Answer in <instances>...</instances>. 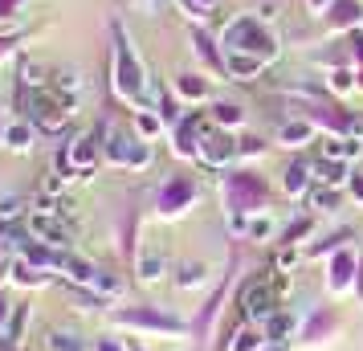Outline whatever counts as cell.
I'll return each instance as SVG.
<instances>
[{
	"instance_id": "obj_9",
	"label": "cell",
	"mask_w": 363,
	"mask_h": 351,
	"mask_svg": "<svg viewBox=\"0 0 363 351\" xmlns=\"http://www.w3.org/2000/svg\"><path fill=\"white\" fill-rule=\"evenodd\" d=\"M115 323L123 327H139V331H164V335H184L188 323L176 315H167L160 306H127V311H115Z\"/></svg>"
},
{
	"instance_id": "obj_25",
	"label": "cell",
	"mask_w": 363,
	"mask_h": 351,
	"mask_svg": "<svg viewBox=\"0 0 363 351\" xmlns=\"http://www.w3.org/2000/svg\"><path fill=\"white\" fill-rule=\"evenodd\" d=\"M311 176H314V184H323V188H347V180H351L343 160H327V155L311 164Z\"/></svg>"
},
{
	"instance_id": "obj_47",
	"label": "cell",
	"mask_w": 363,
	"mask_h": 351,
	"mask_svg": "<svg viewBox=\"0 0 363 351\" xmlns=\"http://www.w3.org/2000/svg\"><path fill=\"white\" fill-rule=\"evenodd\" d=\"M94 351H131V343L118 339V335H99L94 339Z\"/></svg>"
},
{
	"instance_id": "obj_28",
	"label": "cell",
	"mask_w": 363,
	"mask_h": 351,
	"mask_svg": "<svg viewBox=\"0 0 363 351\" xmlns=\"http://www.w3.org/2000/svg\"><path fill=\"white\" fill-rule=\"evenodd\" d=\"M323 155L327 160H359L363 155V139H351V135H327L323 139Z\"/></svg>"
},
{
	"instance_id": "obj_14",
	"label": "cell",
	"mask_w": 363,
	"mask_h": 351,
	"mask_svg": "<svg viewBox=\"0 0 363 351\" xmlns=\"http://www.w3.org/2000/svg\"><path fill=\"white\" fill-rule=\"evenodd\" d=\"M50 90L57 99L66 102L69 111L78 115V106H82V94H86V78L78 66H53L50 69Z\"/></svg>"
},
{
	"instance_id": "obj_32",
	"label": "cell",
	"mask_w": 363,
	"mask_h": 351,
	"mask_svg": "<svg viewBox=\"0 0 363 351\" xmlns=\"http://www.w3.org/2000/svg\"><path fill=\"white\" fill-rule=\"evenodd\" d=\"M45 347L50 351H94V343L82 339L78 331H62V327H53V331L45 335Z\"/></svg>"
},
{
	"instance_id": "obj_7",
	"label": "cell",
	"mask_w": 363,
	"mask_h": 351,
	"mask_svg": "<svg viewBox=\"0 0 363 351\" xmlns=\"http://www.w3.org/2000/svg\"><path fill=\"white\" fill-rule=\"evenodd\" d=\"M278 302H281V294L274 290V278H269V274H257V278H249V282L241 286V315H245L249 323H269V318L281 311Z\"/></svg>"
},
{
	"instance_id": "obj_22",
	"label": "cell",
	"mask_w": 363,
	"mask_h": 351,
	"mask_svg": "<svg viewBox=\"0 0 363 351\" xmlns=\"http://www.w3.org/2000/svg\"><path fill=\"white\" fill-rule=\"evenodd\" d=\"M0 143L9 151H17V155H25V151L37 147V127L29 118H13V123H4V139Z\"/></svg>"
},
{
	"instance_id": "obj_48",
	"label": "cell",
	"mask_w": 363,
	"mask_h": 351,
	"mask_svg": "<svg viewBox=\"0 0 363 351\" xmlns=\"http://www.w3.org/2000/svg\"><path fill=\"white\" fill-rule=\"evenodd\" d=\"M13 311H17V302H9V294H0V335H9V323H13Z\"/></svg>"
},
{
	"instance_id": "obj_36",
	"label": "cell",
	"mask_w": 363,
	"mask_h": 351,
	"mask_svg": "<svg viewBox=\"0 0 363 351\" xmlns=\"http://www.w3.org/2000/svg\"><path fill=\"white\" fill-rule=\"evenodd\" d=\"M225 286H229V282H225ZM225 286H216L213 299L204 302V311H200V318H196V331H200V335H213V318L220 315V302H225Z\"/></svg>"
},
{
	"instance_id": "obj_16",
	"label": "cell",
	"mask_w": 363,
	"mask_h": 351,
	"mask_svg": "<svg viewBox=\"0 0 363 351\" xmlns=\"http://www.w3.org/2000/svg\"><path fill=\"white\" fill-rule=\"evenodd\" d=\"M57 274L66 278L74 290H94V278H99V266L94 262H86V257H78V253H62V262H57Z\"/></svg>"
},
{
	"instance_id": "obj_3",
	"label": "cell",
	"mask_w": 363,
	"mask_h": 351,
	"mask_svg": "<svg viewBox=\"0 0 363 351\" xmlns=\"http://www.w3.org/2000/svg\"><path fill=\"white\" fill-rule=\"evenodd\" d=\"M220 201L229 208V217H253V213H269V184L257 172L237 167L220 176Z\"/></svg>"
},
{
	"instance_id": "obj_1",
	"label": "cell",
	"mask_w": 363,
	"mask_h": 351,
	"mask_svg": "<svg viewBox=\"0 0 363 351\" xmlns=\"http://www.w3.org/2000/svg\"><path fill=\"white\" fill-rule=\"evenodd\" d=\"M220 50H225V69L237 82H249L257 78L265 66H274L281 53V41L274 33V25H262L253 13H241L233 17L225 29H220Z\"/></svg>"
},
{
	"instance_id": "obj_56",
	"label": "cell",
	"mask_w": 363,
	"mask_h": 351,
	"mask_svg": "<svg viewBox=\"0 0 363 351\" xmlns=\"http://www.w3.org/2000/svg\"><path fill=\"white\" fill-rule=\"evenodd\" d=\"M131 351H143V347H139V343H131Z\"/></svg>"
},
{
	"instance_id": "obj_11",
	"label": "cell",
	"mask_w": 363,
	"mask_h": 351,
	"mask_svg": "<svg viewBox=\"0 0 363 351\" xmlns=\"http://www.w3.org/2000/svg\"><path fill=\"white\" fill-rule=\"evenodd\" d=\"M25 229L37 237V241H45L50 250H69L74 245V233H69V225L57 213H45V208H29V217H25Z\"/></svg>"
},
{
	"instance_id": "obj_33",
	"label": "cell",
	"mask_w": 363,
	"mask_h": 351,
	"mask_svg": "<svg viewBox=\"0 0 363 351\" xmlns=\"http://www.w3.org/2000/svg\"><path fill=\"white\" fill-rule=\"evenodd\" d=\"M21 13H25V0H0V37L21 33Z\"/></svg>"
},
{
	"instance_id": "obj_45",
	"label": "cell",
	"mask_w": 363,
	"mask_h": 351,
	"mask_svg": "<svg viewBox=\"0 0 363 351\" xmlns=\"http://www.w3.org/2000/svg\"><path fill=\"white\" fill-rule=\"evenodd\" d=\"M253 17L262 25H274V21H281V4L278 0H262V4H253Z\"/></svg>"
},
{
	"instance_id": "obj_51",
	"label": "cell",
	"mask_w": 363,
	"mask_h": 351,
	"mask_svg": "<svg viewBox=\"0 0 363 351\" xmlns=\"http://www.w3.org/2000/svg\"><path fill=\"white\" fill-rule=\"evenodd\" d=\"M330 4H335V0H306V9H311V13H318V17H323V13H327Z\"/></svg>"
},
{
	"instance_id": "obj_34",
	"label": "cell",
	"mask_w": 363,
	"mask_h": 351,
	"mask_svg": "<svg viewBox=\"0 0 363 351\" xmlns=\"http://www.w3.org/2000/svg\"><path fill=\"white\" fill-rule=\"evenodd\" d=\"M131 131L143 135V139H155L160 131H167V123H164L160 111H135V127H131Z\"/></svg>"
},
{
	"instance_id": "obj_21",
	"label": "cell",
	"mask_w": 363,
	"mask_h": 351,
	"mask_svg": "<svg viewBox=\"0 0 363 351\" xmlns=\"http://www.w3.org/2000/svg\"><path fill=\"white\" fill-rule=\"evenodd\" d=\"M229 229L245 241H269L274 237V217L269 213H253V217H229Z\"/></svg>"
},
{
	"instance_id": "obj_52",
	"label": "cell",
	"mask_w": 363,
	"mask_h": 351,
	"mask_svg": "<svg viewBox=\"0 0 363 351\" xmlns=\"http://www.w3.org/2000/svg\"><path fill=\"white\" fill-rule=\"evenodd\" d=\"M355 302L363 306V253H359V274H355Z\"/></svg>"
},
{
	"instance_id": "obj_2",
	"label": "cell",
	"mask_w": 363,
	"mask_h": 351,
	"mask_svg": "<svg viewBox=\"0 0 363 351\" xmlns=\"http://www.w3.org/2000/svg\"><path fill=\"white\" fill-rule=\"evenodd\" d=\"M111 37H115V53H111V82H115V94L123 102H131L135 111H160L164 86L147 74L143 57L135 50V37L127 33L123 25H111Z\"/></svg>"
},
{
	"instance_id": "obj_5",
	"label": "cell",
	"mask_w": 363,
	"mask_h": 351,
	"mask_svg": "<svg viewBox=\"0 0 363 351\" xmlns=\"http://www.w3.org/2000/svg\"><path fill=\"white\" fill-rule=\"evenodd\" d=\"M21 111H25V118L33 123L37 131H50V135L62 131L69 118H74V111L53 94L50 86H41V90H21Z\"/></svg>"
},
{
	"instance_id": "obj_54",
	"label": "cell",
	"mask_w": 363,
	"mask_h": 351,
	"mask_svg": "<svg viewBox=\"0 0 363 351\" xmlns=\"http://www.w3.org/2000/svg\"><path fill=\"white\" fill-rule=\"evenodd\" d=\"M4 253H9V233L0 229V262H4Z\"/></svg>"
},
{
	"instance_id": "obj_46",
	"label": "cell",
	"mask_w": 363,
	"mask_h": 351,
	"mask_svg": "<svg viewBox=\"0 0 363 351\" xmlns=\"http://www.w3.org/2000/svg\"><path fill=\"white\" fill-rule=\"evenodd\" d=\"M298 257H302V253H298L294 245H286V250H281L278 257H274V269H281V274H290V269L298 266Z\"/></svg>"
},
{
	"instance_id": "obj_6",
	"label": "cell",
	"mask_w": 363,
	"mask_h": 351,
	"mask_svg": "<svg viewBox=\"0 0 363 351\" xmlns=\"http://www.w3.org/2000/svg\"><path fill=\"white\" fill-rule=\"evenodd\" d=\"M106 135L99 131H78L74 135V143L66 147V155H57V167L66 172V176H90L94 167H99V160H106Z\"/></svg>"
},
{
	"instance_id": "obj_17",
	"label": "cell",
	"mask_w": 363,
	"mask_h": 351,
	"mask_svg": "<svg viewBox=\"0 0 363 351\" xmlns=\"http://www.w3.org/2000/svg\"><path fill=\"white\" fill-rule=\"evenodd\" d=\"M188 41H192L196 57L213 69V74H225V78H229V69H225V50H216V45H220V37H208V29H200V25H196V29L188 33Z\"/></svg>"
},
{
	"instance_id": "obj_20",
	"label": "cell",
	"mask_w": 363,
	"mask_h": 351,
	"mask_svg": "<svg viewBox=\"0 0 363 351\" xmlns=\"http://www.w3.org/2000/svg\"><path fill=\"white\" fill-rule=\"evenodd\" d=\"M9 278H13V286H21V290H41V286L53 282L50 269L33 266V262H25V257H13V262H9Z\"/></svg>"
},
{
	"instance_id": "obj_41",
	"label": "cell",
	"mask_w": 363,
	"mask_h": 351,
	"mask_svg": "<svg viewBox=\"0 0 363 351\" xmlns=\"http://www.w3.org/2000/svg\"><path fill=\"white\" fill-rule=\"evenodd\" d=\"M237 151H241V160H253V155H257V160H262L265 155V139L262 135H237Z\"/></svg>"
},
{
	"instance_id": "obj_43",
	"label": "cell",
	"mask_w": 363,
	"mask_h": 351,
	"mask_svg": "<svg viewBox=\"0 0 363 351\" xmlns=\"http://www.w3.org/2000/svg\"><path fill=\"white\" fill-rule=\"evenodd\" d=\"M347 50H351L355 78H359V90H363V29H359V33H347Z\"/></svg>"
},
{
	"instance_id": "obj_13",
	"label": "cell",
	"mask_w": 363,
	"mask_h": 351,
	"mask_svg": "<svg viewBox=\"0 0 363 351\" xmlns=\"http://www.w3.org/2000/svg\"><path fill=\"white\" fill-rule=\"evenodd\" d=\"M355 274H359V257L351 245H343L339 253H330L327 262V290L330 294H351L355 290Z\"/></svg>"
},
{
	"instance_id": "obj_10",
	"label": "cell",
	"mask_w": 363,
	"mask_h": 351,
	"mask_svg": "<svg viewBox=\"0 0 363 351\" xmlns=\"http://www.w3.org/2000/svg\"><path fill=\"white\" fill-rule=\"evenodd\" d=\"M233 160H241V151H237V135L213 123V127L204 131V139H200V160L196 164L213 167V172H225Z\"/></svg>"
},
{
	"instance_id": "obj_35",
	"label": "cell",
	"mask_w": 363,
	"mask_h": 351,
	"mask_svg": "<svg viewBox=\"0 0 363 351\" xmlns=\"http://www.w3.org/2000/svg\"><path fill=\"white\" fill-rule=\"evenodd\" d=\"M327 86L330 94H351V90H359V78H355V66H339L327 74Z\"/></svg>"
},
{
	"instance_id": "obj_53",
	"label": "cell",
	"mask_w": 363,
	"mask_h": 351,
	"mask_svg": "<svg viewBox=\"0 0 363 351\" xmlns=\"http://www.w3.org/2000/svg\"><path fill=\"white\" fill-rule=\"evenodd\" d=\"M131 4H143L147 13H160V9H164V0H131Z\"/></svg>"
},
{
	"instance_id": "obj_19",
	"label": "cell",
	"mask_w": 363,
	"mask_h": 351,
	"mask_svg": "<svg viewBox=\"0 0 363 351\" xmlns=\"http://www.w3.org/2000/svg\"><path fill=\"white\" fill-rule=\"evenodd\" d=\"M339 331V311L335 306H323V311H311L306 315V323H302V339L306 343H323V339H330V335Z\"/></svg>"
},
{
	"instance_id": "obj_12",
	"label": "cell",
	"mask_w": 363,
	"mask_h": 351,
	"mask_svg": "<svg viewBox=\"0 0 363 351\" xmlns=\"http://www.w3.org/2000/svg\"><path fill=\"white\" fill-rule=\"evenodd\" d=\"M213 127V118H200V115H184L176 127H172V151L180 160H200V139L204 131Z\"/></svg>"
},
{
	"instance_id": "obj_50",
	"label": "cell",
	"mask_w": 363,
	"mask_h": 351,
	"mask_svg": "<svg viewBox=\"0 0 363 351\" xmlns=\"http://www.w3.org/2000/svg\"><path fill=\"white\" fill-rule=\"evenodd\" d=\"M13 50H17V37H0V62H4Z\"/></svg>"
},
{
	"instance_id": "obj_49",
	"label": "cell",
	"mask_w": 363,
	"mask_h": 351,
	"mask_svg": "<svg viewBox=\"0 0 363 351\" xmlns=\"http://www.w3.org/2000/svg\"><path fill=\"white\" fill-rule=\"evenodd\" d=\"M347 192H351L355 201H363V176H359V172H351V180H347Z\"/></svg>"
},
{
	"instance_id": "obj_29",
	"label": "cell",
	"mask_w": 363,
	"mask_h": 351,
	"mask_svg": "<svg viewBox=\"0 0 363 351\" xmlns=\"http://www.w3.org/2000/svg\"><path fill=\"white\" fill-rule=\"evenodd\" d=\"M50 69H53V66H41V62L21 57V62H17V82H21V90H41V86H50Z\"/></svg>"
},
{
	"instance_id": "obj_27",
	"label": "cell",
	"mask_w": 363,
	"mask_h": 351,
	"mask_svg": "<svg viewBox=\"0 0 363 351\" xmlns=\"http://www.w3.org/2000/svg\"><path fill=\"white\" fill-rule=\"evenodd\" d=\"M314 188V176H311V164L306 160H294V164L281 172V192L286 196H306Z\"/></svg>"
},
{
	"instance_id": "obj_44",
	"label": "cell",
	"mask_w": 363,
	"mask_h": 351,
	"mask_svg": "<svg viewBox=\"0 0 363 351\" xmlns=\"http://www.w3.org/2000/svg\"><path fill=\"white\" fill-rule=\"evenodd\" d=\"M311 233H314V217L294 221V225H286V245H298L302 237H311Z\"/></svg>"
},
{
	"instance_id": "obj_15",
	"label": "cell",
	"mask_w": 363,
	"mask_h": 351,
	"mask_svg": "<svg viewBox=\"0 0 363 351\" xmlns=\"http://www.w3.org/2000/svg\"><path fill=\"white\" fill-rule=\"evenodd\" d=\"M172 90H176V99L180 102H213V78H204L200 69H180L176 78H172Z\"/></svg>"
},
{
	"instance_id": "obj_42",
	"label": "cell",
	"mask_w": 363,
	"mask_h": 351,
	"mask_svg": "<svg viewBox=\"0 0 363 351\" xmlns=\"http://www.w3.org/2000/svg\"><path fill=\"white\" fill-rule=\"evenodd\" d=\"M176 4H180V9L188 13V17L204 21V17H213V9L220 4V0H176Z\"/></svg>"
},
{
	"instance_id": "obj_18",
	"label": "cell",
	"mask_w": 363,
	"mask_h": 351,
	"mask_svg": "<svg viewBox=\"0 0 363 351\" xmlns=\"http://www.w3.org/2000/svg\"><path fill=\"white\" fill-rule=\"evenodd\" d=\"M323 21H327L330 33H355V25L363 21L359 0H335L327 13H323Z\"/></svg>"
},
{
	"instance_id": "obj_30",
	"label": "cell",
	"mask_w": 363,
	"mask_h": 351,
	"mask_svg": "<svg viewBox=\"0 0 363 351\" xmlns=\"http://www.w3.org/2000/svg\"><path fill=\"white\" fill-rule=\"evenodd\" d=\"M208 282V262H180L176 266V290H200V286Z\"/></svg>"
},
{
	"instance_id": "obj_55",
	"label": "cell",
	"mask_w": 363,
	"mask_h": 351,
	"mask_svg": "<svg viewBox=\"0 0 363 351\" xmlns=\"http://www.w3.org/2000/svg\"><path fill=\"white\" fill-rule=\"evenodd\" d=\"M0 139H4V118H0Z\"/></svg>"
},
{
	"instance_id": "obj_4",
	"label": "cell",
	"mask_w": 363,
	"mask_h": 351,
	"mask_svg": "<svg viewBox=\"0 0 363 351\" xmlns=\"http://www.w3.org/2000/svg\"><path fill=\"white\" fill-rule=\"evenodd\" d=\"M106 160L115 167H127V172H147L151 164H155V151H151V143L143 139V135L135 131H123V127H106Z\"/></svg>"
},
{
	"instance_id": "obj_39",
	"label": "cell",
	"mask_w": 363,
	"mask_h": 351,
	"mask_svg": "<svg viewBox=\"0 0 363 351\" xmlns=\"http://www.w3.org/2000/svg\"><path fill=\"white\" fill-rule=\"evenodd\" d=\"M25 217H29V204L21 196H0V225H17Z\"/></svg>"
},
{
	"instance_id": "obj_40",
	"label": "cell",
	"mask_w": 363,
	"mask_h": 351,
	"mask_svg": "<svg viewBox=\"0 0 363 351\" xmlns=\"http://www.w3.org/2000/svg\"><path fill=\"white\" fill-rule=\"evenodd\" d=\"M94 294H99V299H118V294H123V282H118L115 274H106V269H99V278H94Z\"/></svg>"
},
{
	"instance_id": "obj_26",
	"label": "cell",
	"mask_w": 363,
	"mask_h": 351,
	"mask_svg": "<svg viewBox=\"0 0 363 351\" xmlns=\"http://www.w3.org/2000/svg\"><path fill=\"white\" fill-rule=\"evenodd\" d=\"M269 347V335H265V323H245V327H237L229 339V347L225 351H265Z\"/></svg>"
},
{
	"instance_id": "obj_31",
	"label": "cell",
	"mask_w": 363,
	"mask_h": 351,
	"mask_svg": "<svg viewBox=\"0 0 363 351\" xmlns=\"http://www.w3.org/2000/svg\"><path fill=\"white\" fill-rule=\"evenodd\" d=\"M213 123L225 127V131H237V127H245V106H241V102L213 99Z\"/></svg>"
},
{
	"instance_id": "obj_24",
	"label": "cell",
	"mask_w": 363,
	"mask_h": 351,
	"mask_svg": "<svg viewBox=\"0 0 363 351\" xmlns=\"http://www.w3.org/2000/svg\"><path fill=\"white\" fill-rule=\"evenodd\" d=\"M314 131H318V127H314L306 115H294V118H286V123L278 127V143L281 147H306V143L314 139Z\"/></svg>"
},
{
	"instance_id": "obj_8",
	"label": "cell",
	"mask_w": 363,
	"mask_h": 351,
	"mask_svg": "<svg viewBox=\"0 0 363 351\" xmlns=\"http://www.w3.org/2000/svg\"><path fill=\"white\" fill-rule=\"evenodd\" d=\"M196 201H200V184L192 176H167L160 184V196H155V213L172 221V217H184Z\"/></svg>"
},
{
	"instance_id": "obj_37",
	"label": "cell",
	"mask_w": 363,
	"mask_h": 351,
	"mask_svg": "<svg viewBox=\"0 0 363 351\" xmlns=\"http://www.w3.org/2000/svg\"><path fill=\"white\" fill-rule=\"evenodd\" d=\"M306 204H311V208H318V213H335V208H339V188L314 184L311 192H306Z\"/></svg>"
},
{
	"instance_id": "obj_38",
	"label": "cell",
	"mask_w": 363,
	"mask_h": 351,
	"mask_svg": "<svg viewBox=\"0 0 363 351\" xmlns=\"http://www.w3.org/2000/svg\"><path fill=\"white\" fill-rule=\"evenodd\" d=\"M298 331V315H274L269 323H265V335H269V343H281L286 335H294Z\"/></svg>"
},
{
	"instance_id": "obj_23",
	"label": "cell",
	"mask_w": 363,
	"mask_h": 351,
	"mask_svg": "<svg viewBox=\"0 0 363 351\" xmlns=\"http://www.w3.org/2000/svg\"><path fill=\"white\" fill-rule=\"evenodd\" d=\"M135 274H139V282H160L167 274V257H164V250L160 245H143L139 250V257H135Z\"/></svg>"
}]
</instances>
